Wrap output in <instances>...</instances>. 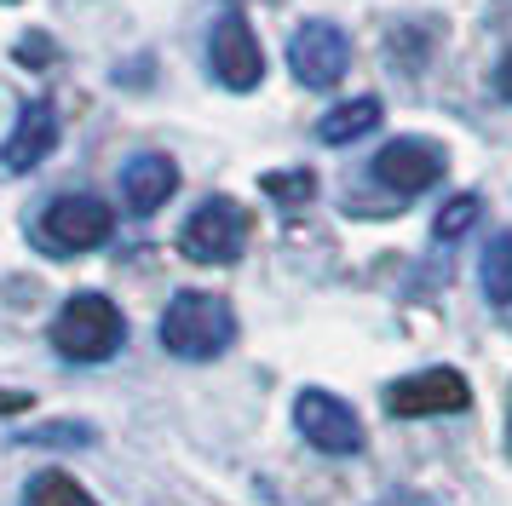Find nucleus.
<instances>
[{
    "instance_id": "16",
    "label": "nucleus",
    "mask_w": 512,
    "mask_h": 506,
    "mask_svg": "<svg viewBox=\"0 0 512 506\" xmlns=\"http://www.w3.org/2000/svg\"><path fill=\"white\" fill-rule=\"evenodd\" d=\"M317 190V179L305 173V167H282V173H265V196H277V202H305Z\"/></svg>"
},
{
    "instance_id": "8",
    "label": "nucleus",
    "mask_w": 512,
    "mask_h": 506,
    "mask_svg": "<svg viewBox=\"0 0 512 506\" xmlns=\"http://www.w3.org/2000/svg\"><path fill=\"white\" fill-rule=\"evenodd\" d=\"M351 64V41L340 23H300L294 29V41H288V69H294V81L300 87H334Z\"/></svg>"
},
{
    "instance_id": "7",
    "label": "nucleus",
    "mask_w": 512,
    "mask_h": 506,
    "mask_svg": "<svg viewBox=\"0 0 512 506\" xmlns=\"http://www.w3.org/2000/svg\"><path fill=\"white\" fill-rule=\"evenodd\" d=\"M472 403V386H466L461 368H420V374H403L386 386V409L397 420H432V414H461Z\"/></svg>"
},
{
    "instance_id": "11",
    "label": "nucleus",
    "mask_w": 512,
    "mask_h": 506,
    "mask_svg": "<svg viewBox=\"0 0 512 506\" xmlns=\"http://www.w3.org/2000/svg\"><path fill=\"white\" fill-rule=\"evenodd\" d=\"M52 150H58V110L41 98V104H24L18 127L6 133V144H0V167H6V173H29V167H41Z\"/></svg>"
},
{
    "instance_id": "19",
    "label": "nucleus",
    "mask_w": 512,
    "mask_h": 506,
    "mask_svg": "<svg viewBox=\"0 0 512 506\" xmlns=\"http://www.w3.org/2000/svg\"><path fill=\"white\" fill-rule=\"evenodd\" d=\"M507 449H512V420H507Z\"/></svg>"
},
{
    "instance_id": "10",
    "label": "nucleus",
    "mask_w": 512,
    "mask_h": 506,
    "mask_svg": "<svg viewBox=\"0 0 512 506\" xmlns=\"http://www.w3.org/2000/svg\"><path fill=\"white\" fill-rule=\"evenodd\" d=\"M173 190H179V161L162 156V150H144L121 167V202H127L133 219H150L156 207H167Z\"/></svg>"
},
{
    "instance_id": "5",
    "label": "nucleus",
    "mask_w": 512,
    "mask_h": 506,
    "mask_svg": "<svg viewBox=\"0 0 512 506\" xmlns=\"http://www.w3.org/2000/svg\"><path fill=\"white\" fill-rule=\"evenodd\" d=\"M110 236H116V213L98 196H58L35 225V242L52 253H87V248H104Z\"/></svg>"
},
{
    "instance_id": "17",
    "label": "nucleus",
    "mask_w": 512,
    "mask_h": 506,
    "mask_svg": "<svg viewBox=\"0 0 512 506\" xmlns=\"http://www.w3.org/2000/svg\"><path fill=\"white\" fill-rule=\"evenodd\" d=\"M29 409V391H0V414H24Z\"/></svg>"
},
{
    "instance_id": "18",
    "label": "nucleus",
    "mask_w": 512,
    "mask_h": 506,
    "mask_svg": "<svg viewBox=\"0 0 512 506\" xmlns=\"http://www.w3.org/2000/svg\"><path fill=\"white\" fill-rule=\"evenodd\" d=\"M495 92H501V98L512 104V52L501 58V69H495Z\"/></svg>"
},
{
    "instance_id": "15",
    "label": "nucleus",
    "mask_w": 512,
    "mask_h": 506,
    "mask_svg": "<svg viewBox=\"0 0 512 506\" xmlns=\"http://www.w3.org/2000/svg\"><path fill=\"white\" fill-rule=\"evenodd\" d=\"M472 225H478V196H455V202H443V213L432 219V236H438V242H455V236H466Z\"/></svg>"
},
{
    "instance_id": "20",
    "label": "nucleus",
    "mask_w": 512,
    "mask_h": 506,
    "mask_svg": "<svg viewBox=\"0 0 512 506\" xmlns=\"http://www.w3.org/2000/svg\"><path fill=\"white\" fill-rule=\"evenodd\" d=\"M0 6H18V0H0Z\"/></svg>"
},
{
    "instance_id": "1",
    "label": "nucleus",
    "mask_w": 512,
    "mask_h": 506,
    "mask_svg": "<svg viewBox=\"0 0 512 506\" xmlns=\"http://www.w3.org/2000/svg\"><path fill=\"white\" fill-rule=\"evenodd\" d=\"M236 340V311L231 299L202 294V288H185V294L167 299L162 311V345L179 357V363H213L225 357Z\"/></svg>"
},
{
    "instance_id": "14",
    "label": "nucleus",
    "mask_w": 512,
    "mask_h": 506,
    "mask_svg": "<svg viewBox=\"0 0 512 506\" xmlns=\"http://www.w3.org/2000/svg\"><path fill=\"white\" fill-rule=\"evenodd\" d=\"M24 501L29 506H98L93 495H87L70 472H58V466H47V472H35V478H29Z\"/></svg>"
},
{
    "instance_id": "3",
    "label": "nucleus",
    "mask_w": 512,
    "mask_h": 506,
    "mask_svg": "<svg viewBox=\"0 0 512 506\" xmlns=\"http://www.w3.org/2000/svg\"><path fill=\"white\" fill-rule=\"evenodd\" d=\"M242 248H248V213L231 196H208L179 225V253L196 265H231V259H242Z\"/></svg>"
},
{
    "instance_id": "13",
    "label": "nucleus",
    "mask_w": 512,
    "mask_h": 506,
    "mask_svg": "<svg viewBox=\"0 0 512 506\" xmlns=\"http://www.w3.org/2000/svg\"><path fill=\"white\" fill-rule=\"evenodd\" d=\"M478 276H484V294L495 311H512V230L489 236L484 259H478Z\"/></svg>"
},
{
    "instance_id": "4",
    "label": "nucleus",
    "mask_w": 512,
    "mask_h": 506,
    "mask_svg": "<svg viewBox=\"0 0 512 506\" xmlns=\"http://www.w3.org/2000/svg\"><path fill=\"white\" fill-rule=\"evenodd\" d=\"M208 69H213V81H219V87H231V92H254L259 81H265V52H259V35H254V23H248V12H242L236 0L213 18Z\"/></svg>"
},
{
    "instance_id": "6",
    "label": "nucleus",
    "mask_w": 512,
    "mask_h": 506,
    "mask_svg": "<svg viewBox=\"0 0 512 506\" xmlns=\"http://www.w3.org/2000/svg\"><path fill=\"white\" fill-rule=\"evenodd\" d=\"M294 426H300V437L317 455H357V449H363V420H357V409H351L346 397H334V391L305 386L300 397H294Z\"/></svg>"
},
{
    "instance_id": "9",
    "label": "nucleus",
    "mask_w": 512,
    "mask_h": 506,
    "mask_svg": "<svg viewBox=\"0 0 512 506\" xmlns=\"http://www.w3.org/2000/svg\"><path fill=\"white\" fill-rule=\"evenodd\" d=\"M443 150L432 138H392V144H380V156H374V179L386 184L392 196H420V190H432L443 179Z\"/></svg>"
},
{
    "instance_id": "12",
    "label": "nucleus",
    "mask_w": 512,
    "mask_h": 506,
    "mask_svg": "<svg viewBox=\"0 0 512 506\" xmlns=\"http://www.w3.org/2000/svg\"><path fill=\"white\" fill-rule=\"evenodd\" d=\"M380 127V98H346V104H334V110L317 121V138L323 144H357L363 133H374Z\"/></svg>"
},
{
    "instance_id": "2",
    "label": "nucleus",
    "mask_w": 512,
    "mask_h": 506,
    "mask_svg": "<svg viewBox=\"0 0 512 506\" xmlns=\"http://www.w3.org/2000/svg\"><path fill=\"white\" fill-rule=\"evenodd\" d=\"M121 340H127V317L104 294H70L64 311L52 317V345L70 363H104L121 351Z\"/></svg>"
}]
</instances>
